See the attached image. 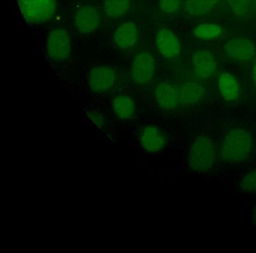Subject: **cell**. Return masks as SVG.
<instances>
[{
    "instance_id": "13",
    "label": "cell",
    "mask_w": 256,
    "mask_h": 253,
    "mask_svg": "<svg viewBox=\"0 0 256 253\" xmlns=\"http://www.w3.org/2000/svg\"><path fill=\"white\" fill-rule=\"evenodd\" d=\"M192 66L194 74L200 79H208L215 73L216 61L210 50H198L192 54Z\"/></svg>"
},
{
    "instance_id": "15",
    "label": "cell",
    "mask_w": 256,
    "mask_h": 253,
    "mask_svg": "<svg viewBox=\"0 0 256 253\" xmlns=\"http://www.w3.org/2000/svg\"><path fill=\"white\" fill-rule=\"evenodd\" d=\"M112 107L115 115L121 120L132 119L136 114V103L128 96L120 95L115 97Z\"/></svg>"
},
{
    "instance_id": "25",
    "label": "cell",
    "mask_w": 256,
    "mask_h": 253,
    "mask_svg": "<svg viewBox=\"0 0 256 253\" xmlns=\"http://www.w3.org/2000/svg\"><path fill=\"white\" fill-rule=\"evenodd\" d=\"M252 218L253 221H254V222L256 224V208H254V211H253Z\"/></svg>"
},
{
    "instance_id": "2",
    "label": "cell",
    "mask_w": 256,
    "mask_h": 253,
    "mask_svg": "<svg viewBox=\"0 0 256 253\" xmlns=\"http://www.w3.org/2000/svg\"><path fill=\"white\" fill-rule=\"evenodd\" d=\"M217 158L215 144L209 136L202 134L194 139L188 151V166L192 170L203 173L210 170Z\"/></svg>"
},
{
    "instance_id": "24",
    "label": "cell",
    "mask_w": 256,
    "mask_h": 253,
    "mask_svg": "<svg viewBox=\"0 0 256 253\" xmlns=\"http://www.w3.org/2000/svg\"><path fill=\"white\" fill-rule=\"evenodd\" d=\"M252 76L253 80H254V83L256 84V61L254 62V66H253Z\"/></svg>"
},
{
    "instance_id": "5",
    "label": "cell",
    "mask_w": 256,
    "mask_h": 253,
    "mask_svg": "<svg viewBox=\"0 0 256 253\" xmlns=\"http://www.w3.org/2000/svg\"><path fill=\"white\" fill-rule=\"evenodd\" d=\"M156 62L154 56L148 52H142L134 56L132 62V78L137 85H146L154 78Z\"/></svg>"
},
{
    "instance_id": "21",
    "label": "cell",
    "mask_w": 256,
    "mask_h": 253,
    "mask_svg": "<svg viewBox=\"0 0 256 253\" xmlns=\"http://www.w3.org/2000/svg\"><path fill=\"white\" fill-rule=\"evenodd\" d=\"M230 12L234 16H242L250 10V0H227Z\"/></svg>"
},
{
    "instance_id": "12",
    "label": "cell",
    "mask_w": 256,
    "mask_h": 253,
    "mask_svg": "<svg viewBox=\"0 0 256 253\" xmlns=\"http://www.w3.org/2000/svg\"><path fill=\"white\" fill-rule=\"evenodd\" d=\"M154 96L158 106L164 110H172L180 104L179 89L168 82L158 84L154 89Z\"/></svg>"
},
{
    "instance_id": "17",
    "label": "cell",
    "mask_w": 256,
    "mask_h": 253,
    "mask_svg": "<svg viewBox=\"0 0 256 253\" xmlns=\"http://www.w3.org/2000/svg\"><path fill=\"white\" fill-rule=\"evenodd\" d=\"M220 2L221 0H186L184 10L190 16H206L211 12Z\"/></svg>"
},
{
    "instance_id": "7",
    "label": "cell",
    "mask_w": 256,
    "mask_h": 253,
    "mask_svg": "<svg viewBox=\"0 0 256 253\" xmlns=\"http://www.w3.org/2000/svg\"><path fill=\"white\" fill-rule=\"evenodd\" d=\"M74 28L79 34L89 35L96 32L101 24V16L96 8L90 5L79 7L74 14Z\"/></svg>"
},
{
    "instance_id": "20",
    "label": "cell",
    "mask_w": 256,
    "mask_h": 253,
    "mask_svg": "<svg viewBox=\"0 0 256 253\" xmlns=\"http://www.w3.org/2000/svg\"><path fill=\"white\" fill-rule=\"evenodd\" d=\"M240 187L242 191L248 192H256V169L247 172L240 182Z\"/></svg>"
},
{
    "instance_id": "19",
    "label": "cell",
    "mask_w": 256,
    "mask_h": 253,
    "mask_svg": "<svg viewBox=\"0 0 256 253\" xmlns=\"http://www.w3.org/2000/svg\"><path fill=\"white\" fill-rule=\"evenodd\" d=\"M222 32L221 26L215 24H202L194 28L193 34L196 38L210 40L220 36Z\"/></svg>"
},
{
    "instance_id": "6",
    "label": "cell",
    "mask_w": 256,
    "mask_h": 253,
    "mask_svg": "<svg viewBox=\"0 0 256 253\" xmlns=\"http://www.w3.org/2000/svg\"><path fill=\"white\" fill-rule=\"evenodd\" d=\"M88 86L92 92H107L110 90L116 82V73L114 68L106 66L94 67L86 74Z\"/></svg>"
},
{
    "instance_id": "14",
    "label": "cell",
    "mask_w": 256,
    "mask_h": 253,
    "mask_svg": "<svg viewBox=\"0 0 256 253\" xmlns=\"http://www.w3.org/2000/svg\"><path fill=\"white\" fill-rule=\"evenodd\" d=\"M180 104H192L198 102L204 97L206 90L198 84L186 82L179 88Z\"/></svg>"
},
{
    "instance_id": "10",
    "label": "cell",
    "mask_w": 256,
    "mask_h": 253,
    "mask_svg": "<svg viewBox=\"0 0 256 253\" xmlns=\"http://www.w3.org/2000/svg\"><path fill=\"white\" fill-rule=\"evenodd\" d=\"M138 142L143 150L151 154L162 150L166 144L164 133L154 126H148L140 128Z\"/></svg>"
},
{
    "instance_id": "11",
    "label": "cell",
    "mask_w": 256,
    "mask_h": 253,
    "mask_svg": "<svg viewBox=\"0 0 256 253\" xmlns=\"http://www.w3.org/2000/svg\"><path fill=\"white\" fill-rule=\"evenodd\" d=\"M156 47L160 54L168 60H175L180 56L181 46L179 38L172 31L162 29L155 38Z\"/></svg>"
},
{
    "instance_id": "18",
    "label": "cell",
    "mask_w": 256,
    "mask_h": 253,
    "mask_svg": "<svg viewBox=\"0 0 256 253\" xmlns=\"http://www.w3.org/2000/svg\"><path fill=\"white\" fill-rule=\"evenodd\" d=\"M131 7V0H104L103 10L106 16L112 19L124 17Z\"/></svg>"
},
{
    "instance_id": "26",
    "label": "cell",
    "mask_w": 256,
    "mask_h": 253,
    "mask_svg": "<svg viewBox=\"0 0 256 253\" xmlns=\"http://www.w3.org/2000/svg\"></svg>"
},
{
    "instance_id": "16",
    "label": "cell",
    "mask_w": 256,
    "mask_h": 253,
    "mask_svg": "<svg viewBox=\"0 0 256 253\" xmlns=\"http://www.w3.org/2000/svg\"><path fill=\"white\" fill-rule=\"evenodd\" d=\"M218 86L220 94L226 101L232 102L238 98L239 86L236 79L230 73L223 72L220 74Z\"/></svg>"
},
{
    "instance_id": "3",
    "label": "cell",
    "mask_w": 256,
    "mask_h": 253,
    "mask_svg": "<svg viewBox=\"0 0 256 253\" xmlns=\"http://www.w3.org/2000/svg\"><path fill=\"white\" fill-rule=\"evenodd\" d=\"M22 16L30 24H42L53 18L58 10L56 0H18Z\"/></svg>"
},
{
    "instance_id": "22",
    "label": "cell",
    "mask_w": 256,
    "mask_h": 253,
    "mask_svg": "<svg viewBox=\"0 0 256 253\" xmlns=\"http://www.w3.org/2000/svg\"><path fill=\"white\" fill-rule=\"evenodd\" d=\"M181 0H158V7L164 14H174L180 6Z\"/></svg>"
},
{
    "instance_id": "9",
    "label": "cell",
    "mask_w": 256,
    "mask_h": 253,
    "mask_svg": "<svg viewBox=\"0 0 256 253\" xmlns=\"http://www.w3.org/2000/svg\"><path fill=\"white\" fill-rule=\"evenodd\" d=\"M139 38L138 26L133 22L121 24L114 32L113 42L120 50H132L137 46Z\"/></svg>"
},
{
    "instance_id": "1",
    "label": "cell",
    "mask_w": 256,
    "mask_h": 253,
    "mask_svg": "<svg viewBox=\"0 0 256 253\" xmlns=\"http://www.w3.org/2000/svg\"><path fill=\"white\" fill-rule=\"evenodd\" d=\"M252 148L251 134L247 130L235 128L228 132L223 138L220 155L226 162L240 163L250 157Z\"/></svg>"
},
{
    "instance_id": "4",
    "label": "cell",
    "mask_w": 256,
    "mask_h": 253,
    "mask_svg": "<svg viewBox=\"0 0 256 253\" xmlns=\"http://www.w3.org/2000/svg\"><path fill=\"white\" fill-rule=\"evenodd\" d=\"M48 56L54 62H62L71 56L72 42L70 34L62 28H55L49 32L46 43Z\"/></svg>"
},
{
    "instance_id": "23",
    "label": "cell",
    "mask_w": 256,
    "mask_h": 253,
    "mask_svg": "<svg viewBox=\"0 0 256 253\" xmlns=\"http://www.w3.org/2000/svg\"><path fill=\"white\" fill-rule=\"evenodd\" d=\"M86 115L98 128L103 130H106V119L101 112L96 110V109H90V110H86Z\"/></svg>"
},
{
    "instance_id": "8",
    "label": "cell",
    "mask_w": 256,
    "mask_h": 253,
    "mask_svg": "<svg viewBox=\"0 0 256 253\" xmlns=\"http://www.w3.org/2000/svg\"><path fill=\"white\" fill-rule=\"evenodd\" d=\"M224 50L230 59L236 62H246L254 56L256 47L248 38L236 37L224 44Z\"/></svg>"
}]
</instances>
